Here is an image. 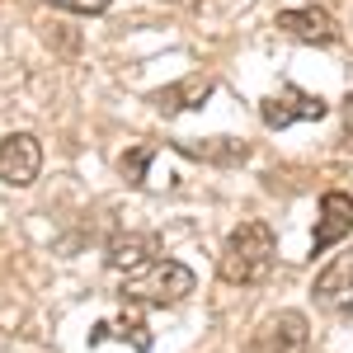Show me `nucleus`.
I'll use <instances>...</instances> for the list:
<instances>
[{"label": "nucleus", "mask_w": 353, "mask_h": 353, "mask_svg": "<svg viewBox=\"0 0 353 353\" xmlns=\"http://www.w3.org/2000/svg\"><path fill=\"white\" fill-rule=\"evenodd\" d=\"M273 254H278V245H273L269 226H264V221H241V226L226 236V245H221V259H217L221 283H231V288L259 283V278L273 269Z\"/></svg>", "instance_id": "obj_1"}, {"label": "nucleus", "mask_w": 353, "mask_h": 353, "mask_svg": "<svg viewBox=\"0 0 353 353\" xmlns=\"http://www.w3.org/2000/svg\"><path fill=\"white\" fill-rule=\"evenodd\" d=\"M193 269H184L179 259H151L137 273L123 278V297L128 301H146V306H174L193 292Z\"/></svg>", "instance_id": "obj_2"}, {"label": "nucleus", "mask_w": 353, "mask_h": 353, "mask_svg": "<svg viewBox=\"0 0 353 353\" xmlns=\"http://www.w3.org/2000/svg\"><path fill=\"white\" fill-rule=\"evenodd\" d=\"M311 330L301 311H278L269 321H259V330L245 339V353H306Z\"/></svg>", "instance_id": "obj_3"}, {"label": "nucleus", "mask_w": 353, "mask_h": 353, "mask_svg": "<svg viewBox=\"0 0 353 353\" xmlns=\"http://www.w3.org/2000/svg\"><path fill=\"white\" fill-rule=\"evenodd\" d=\"M43 170V141L33 132H10L0 141V184L10 189H28Z\"/></svg>", "instance_id": "obj_4"}, {"label": "nucleus", "mask_w": 353, "mask_h": 353, "mask_svg": "<svg viewBox=\"0 0 353 353\" xmlns=\"http://www.w3.org/2000/svg\"><path fill=\"white\" fill-rule=\"evenodd\" d=\"M311 297H316V306H325V311H344V306H353V245L339 250L325 269L316 273Z\"/></svg>", "instance_id": "obj_5"}, {"label": "nucleus", "mask_w": 353, "mask_h": 353, "mask_svg": "<svg viewBox=\"0 0 353 353\" xmlns=\"http://www.w3.org/2000/svg\"><path fill=\"white\" fill-rule=\"evenodd\" d=\"M325 99L321 94H301V90H283V94H269L259 104V118L269 128H288V123H311V118H325Z\"/></svg>", "instance_id": "obj_6"}, {"label": "nucleus", "mask_w": 353, "mask_h": 353, "mask_svg": "<svg viewBox=\"0 0 353 353\" xmlns=\"http://www.w3.org/2000/svg\"><path fill=\"white\" fill-rule=\"evenodd\" d=\"M353 231V198L349 193H325L321 198V221H316V236H311V250L321 254L330 245H339Z\"/></svg>", "instance_id": "obj_7"}, {"label": "nucleus", "mask_w": 353, "mask_h": 353, "mask_svg": "<svg viewBox=\"0 0 353 353\" xmlns=\"http://www.w3.org/2000/svg\"><path fill=\"white\" fill-rule=\"evenodd\" d=\"M278 28L283 33H292V38H301V43H334L339 38V24H334V14L330 10H283L278 14Z\"/></svg>", "instance_id": "obj_8"}, {"label": "nucleus", "mask_w": 353, "mask_h": 353, "mask_svg": "<svg viewBox=\"0 0 353 353\" xmlns=\"http://www.w3.org/2000/svg\"><path fill=\"white\" fill-rule=\"evenodd\" d=\"M212 76H184L179 85H170V90H156L151 94V104H156V113H165V118H174V113H189V109H198L208 94H212Z\"/></svg>", "instance_id": "obj_9"}, {"label": "nucleus", "mask_w": 353, "mask_h": 353, "mask_svg": "<svg viewBox=\"0 0 353 353\" xmlns=\"http://www.w3.org/2000/svg\"><path fill=\"white\" fill-rule=\"evenodd\" d=\"M151 254H156V241L151 236H128V241H113L109 245V269L113 273H137L141 264H151Z\"/></svg>", "instance_id": "obj_10"}, {"label": "nucleus", "mask_w": 353, "mask_h": 353, "mask_svg": "<svg viewBox=\"0 0 353 353\" xmlns=\"http://www.w3.org/2000/svg\"><path fill=\"white\" fill-rule=\"evenodd\" d=\"M128 334H132V349H137V353L151 349V334H146V325H141L137 316H123V321H104V325L94 330L90 339L99 344V339H128Z\"/></svg>", "instance_id": "obj_11"}, {"label": "nucleus", "mask_w": 353, "mask_h": 353, "mask_svg": "<svg viewBox=\"0 0 353 353\" xmlns=\"http://www.w3.org/2000/svg\"><path fill=\"white\" fill-rule=\"evenodd\" d=\"M146 161H151V146H137L132 156H123V174H128V184H146V179H141Z\"/></svg>", "instance_id": "obj_12"}, {"label": "nucleus", "mask_w": 353, "mask_h": 353, "mask_svg": "<svg viewBox=\"0 0 353 353\" xmlns=\"http://www.w3.org/2000/svg\"><path fill=\"white\" fill-rule=\"evenodd\" d=\"M57 10H71V14H104L109 10V0H48Z\"/></svg>", "instance_id": "obj_13"}, {"label": "nucleus", "mask_w": 353, "mask_h": 353, "mask_svg": "<svg viewBox=\"0 0 353 353\" xmlns=\"http://www.w3.org/2000/svg\"><path fill=\"white\" fill-rule=\"evenodd\" d=\"M344 137H349V141H353V94H349V99H344Z\"/></svg>", "instance_id": "obj_14"}]
</instances>
